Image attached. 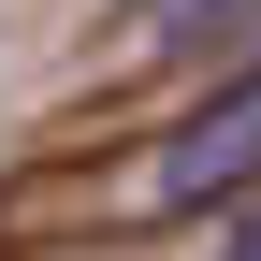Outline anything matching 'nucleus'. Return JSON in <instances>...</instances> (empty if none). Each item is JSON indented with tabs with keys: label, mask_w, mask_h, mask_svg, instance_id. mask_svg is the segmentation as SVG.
<instances>
[{
	"label": "nucleus",
	"mask_w": 261,
	"mask_h": 261,
	"mask_svg": "<svg viewBox=\"0 0 261 261\" xmlns=\"http://www.w3.org/2000/svg\"><path fill=\"white\" fill-rule=\"evenodd\" d=\"M130 203H145V218H232V203H261V58L203 73V102L145 145Z\"/></svg>",
	"instance_id": "1"
},
{
	"label": "nucleus",
	"mask_w": 261,
	"mask_h": 261,
	"mask_svg": "<svg viewBox=\"0 0 261 261\" xmlns=\"http://www.w3.org/2000/svg\"><path fill=\"white\" fill-rule=\"evenodd\" d=\"M145 58L232 73V58H261V0H145Z\"/></svg>",
	"instance_id": "2"
},
{
	"label": "nucleus",
	"mask_w": 261,
	"mask_h": 261,
	"mask_svg": "<svg viewBox=\"0 0 261 261\" xmlns=\"http://www.w3.org/2000/svg\"><path fill=\"white\" fill-rule=\"evenodd\" d=\"M130 15H145V0H130Z\"/></svg>",
	"instance_id": "4"
},
{
	"label": "nucleus",
	"mask_w": 261,
	"mask_h": 261,
	"mask_svg": "<svg viewBox=\"0 0 261 261\" xmlns=\"http://www.w3.org/2000/svg\"><path fill=\"white\" fill-rule=\"evenodd\" d=\"M218 261H261V203H232V247H218Z\"/></svg>",
	"instance_id": "3"
}]
</instances>
